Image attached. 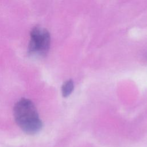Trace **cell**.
Listing matches in <instances>:
<instances>
[{
    "label": "cell",
    "mask_w": 147,
    "mask_h": 147,
    "mask_svg": "<svg viewBox=\"0 0 147 147\" xmlns=\"http://www.w3.org/2000/svg\"><path fill=\"white\" fill-rule=\"evenodd\" d=\"M13 114L16 122L28 134H34L41 129L42 124L33 102L22 98L14 105Z\"/></svg>",
    "instance_id": "cell-1"
},
{
    "label": "cell",
    "mask_w": 147,
    "mask_h": 147,
    "mask_svg": "<svg viewBox=\"0 0 147 147\" xmlns=\"http://www.w3.org/2000/svg\"><path fill=\"white\" fill-rule=\"evenodd\" d=\"M51 42L49 32L39 26L33 28L30 32L29 53L32 55L45 56L48 52Z\"/></svg>",
    "instance_id": "cell-2"
},
{
    "label": "cell",
    "mask_w": 147,
    "mask_h": 147,
    "mask_svg": "<svg viewBox=\"0 0 147 147\" xmlns=\"http://www.w3.org/2000/svg\"><path fill=\"white\" fill-rule=\"evenodd\" d=\"M74 88V84L72 80L70 79L66 81L62 86L61 92L64 97L68 96L73 91Z\"/></svg>",
    "instance_id": "cell-3"
}]
</instances>
